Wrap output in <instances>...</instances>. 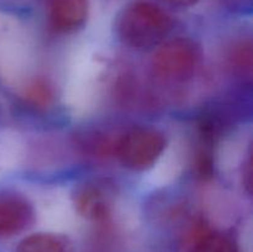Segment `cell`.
<instances>
[{
	"mask_svg": "<svg viewBox=\"0 0 253 252\" xmlns=\"http://www.w3.org/2000/svg\"><path fill=\"white\" fill-rule=\"evenodd\" d=\"M172 27L169 15L150 1H133L126 5L115 24L121 42L135 49L156 47L168 36Z\"/></svg>",
	"mask_w": 253,
	"mask_h": 252,
	"instance_id": "6da1fadb",
	"label": "cell"
},
{
	"mask_svg": "<svg viewBox=\"0 0 253 252\" xmlns=\"http://www.w3.org/2000/svg\"><path fill=\"white\" fill-rule=\"evenodd\" d=\"M166 147L162 132L150 127H137L127 131L116 143V155L124 167L132 170L150 168Z\"/></svg>",
	"mask_w": 253,
	"mask_h": 252,
	"instance_id": "7a4b0ae2",
	"label": "cell"
},
{
	"mask_svg": "<svg viewBox=\"0 0 253 252\" xmlns=\"http://www.w3.org/2000/svg\"><path fill=\"white\" fill-rule=\"evenodd\" d=\"M200 61V48L189 39L170 40L157 49L153 67L167 81L183 82L190 78Z\"/></svg>",
	"mask_w": 253,
	"mask_h": 252,
	"instance_id": "3957f363",
	"label": "cell"
},
{
	"mask_svg": "<svg viewBox=\"0 0 253 252\" xmlns=\"http://www.w3.org/2000/svg\"><path fill=\"white\" fill-rule=\"evenodd\" d=\"M114 195L115 190L106 180H90L74 189L73 202L82 216L101 220L110 214Z\"/></svg>",
	"mask_w": 253,
	"mask_h": 252,
	"instance_id": "277c9868",
	"label": "cell"
},
{
	"mask_svg": "<svg viewBox=\"0 0 253 252\" xmlns=\"http://www.w3.org/2000/svg\"><path fill=\"white\" fill-rule=\"evenodd\" d=\"M34 221V208L24 195L14 192L0 193V236H12Z\"/></svg>",
	"mask_w": 253,
	"mask_h": 252,
	"instance_id": "5b68a950",
	"label": "cell"
},
{
	"mask_svg": "<svg viewBox=\"0 0 253 252\" xmlns=\"http://www.w3.org/2000/svg\"><path fill=\"white\" fill-rule=\"evenodd\" d=\"M89 0H51L49 21L58 31L68 32L79 29L85 22Z\"/></svg>",
	"mask_w": 253,
	"mask_h": 252,
	"instance_id": "8992f818",
	"label": "cell"
},
{
	"mask_svg": "<svg viewBox=\"0 0 253 252\" xmlns=\"http://www.w3.org/2000/svg\"><path fill=\"white\" fill-rule=\"evenodd\" d=\"M15 252H73V249L67 237L41 232L22 240Z\"/></svg>",
	"mask_w": 253,
	"mask_h": 252,
	"instance_id": "52a82bcc",
	"label": "cell"
},
{
	"mask_svg": "<svg viewBox=\"0 0 253 252\" xmlns=\"http://www.w3.org/2000/svg\"><path fill=\"white\" fill-rule=\"evenodd\" d=\"M190 252H239V250L226 235L209 232L197 240Z\"/></svg>",
	"mask_w": 253,
	"mask_h": 252,
	"instance_id": "ba28073f",
	"label": "cell"
},
{
	"mask_svg": "<svg viewBox=\"0 0 253 252\" xmlns=\"http://www.w3.org/2000/svg\"><path fill=\"white\" fill-rule=\"evenodd\" d=\"M27 98L36 105H47L52 99V90L44 82L36 81L27 90Z\"/></svg>",
	"mask_w": 253,
	"mask_h": 252,
	"instance_id": "9c48e42d",
	"label": "cell"
},
{
	"mask_svg": "<svg viewBox=\"0 0 253 252\" xmlns=\"http://www.w3.org/2000/svg\"><path fill=\"white\" fill-rule=\"evenodd\" d=\"M166 4L170 5V6H177V7H188L192 5L197 4L199 0H162Z\"/></svg>",
	"mask_w": 253,
	"mask_h": 252,
	"instance_id": "30bf717a",
	"label": "cell"
}]
</instances>
